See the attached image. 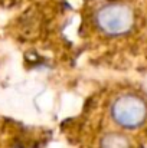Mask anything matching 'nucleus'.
Wrapping results in <instances>:
<instances>
[{"mask_svg": "<svg viewBox=\"0 0 147 148\" xmlns=\"http://www.w3.org/2000/svg\"><path fill=\"white\" fill-rule=\"evenodd\" d=\"M101 148H130V143L124 135L111 132L102 137Z\"/></svg>", "mask_w": 147, "mask_h": 148, "instance_id": "obj_3", "label": "nucleus"}, {"mask_svg": "<svg viewBox=\"0 0 147 148\" xmlns=\"http://www.w3.org/2000/svg\"><path fill=\"white\" fill-rule=\"evenodd\" d=\"M111 116L123 128H139L147 121V102L134 94L121 95L111 105Z\"/></svg>", "mask_w": 147, "mask_h": 148, "instance_id": "obj_1", "label": "nucleus"}, {"mask_svg": "<svg viewBox=\"0 0 147 148\" xmlns=\"http://www.w3.org/2000/svg\"><path fill=\"white\" fill-rule=\"evenodd\" d=\"M98 29L111 36H121L134 26V13L130 7L114 3L101 7L95 14Z\"/></svg>", "mask_w": 147, "mask_h": 148, "instance_id": "obj_2", "label": "nucleus"}]
</instances>
